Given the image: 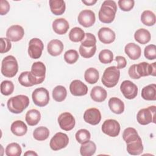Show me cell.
I'll use <instances>...</instances> for the list:
<instances>
[{
    "label": "cell",
    "instance_id": "37",
    "mask_svg": "<svg viewBox=\"0 0 156 156\" xmlns=\"http://www.w3.org/2000/svg\"><path fill=\"white\" fill-rule=\"evenodd\" d=\"M5 152L7 156H20L22 153V149L19 144L11 143L7 146Z\"/></svg>",
    "mask_w": 156,
    "mask_h": 156
},
{
    "label": "cell",
    "instance_id": "27",
    "mask_svg": "<svg viewBox=\"0 0 156 156\" xmlns=\"http://www.w3.org/2000/svg\"><path fill=\"white\" fill-rule=\"evenodd\" d=\"M141 97L144 100H156V85L155 83L149 84L143 88L141 93Z\"/></svg>",
    "mask_w": 156,
    "mask_h": 156
},
{
    "label": "cell",
    "instance_id": "9",
    "mask_svg": "<svg viewBox=\"0 0 156 156\" xmlns=\"http://www.w3.org/2000/svg\"><path fill=\"white\" fill-rule=\"evenodd\" d=\"M69 143L68 135L62 132L56 133L51 139L49 146L53 151H58L67 146Z\"/></svg>",
    "mask_w": 156,
    "mask_h": 156
},
{
    "label": "cell",
    "instance_id": "7",
    "mask_svg": "<svg viewBox=\"0 0 156 156\" xmlns=\"http://www.w3.org/2000/svg\"><path fill=\"white\" fill-rule=\"evenodd\" d=\"M155 105L140 110L136 115L138 122L141 125H147L151 122L155 123Z\"/></svg>",
    "mask_w": 156,
    "mask_h": 156
},
{
    "label": "cell",
    "instance_id": "31",
    "mask_svg": "<svg viewBox=\"0 0 156 156\" xmlns=\"http://www.w3.org/2000/svg\"><path fill=\"white\" fill-rule=\"evenodd\" d=\"M99 77V71L94 68H88L84 73V79L90 84H94L98 82Z\"/></svg>",
    "mask_w": 156,
    "mask_h": 156
},
{
    "label": "cell",
    "instance_id": "25",
    "mask_svg": "<svg viewBox=\"0 0 156 156\" xmlns=\"http://www.w3.org/2000/svg\"><path fill=\"white\" fill-rule=\"evenodd\" d=\"M108 107L110 110L115 114H121L124 111V104L119 98H111L108 101Z\"/></svg>",
    "mask_w": 156,
    "mask_h": 156
},
{
    "label": "cell",
    "instance_id": "30",
    "mask_svg": "<svg viewBox=\"0 0 156 156\" xmlns=\"http://www.w3.org/2000/svg\"><path fill=\"white\" fill-rule=\"evenodd\" d=\"M81 144L80 153L82 156H91L96 152V146L93 141L88 140Z\"/></svg>",
    "mask_w": 156,
    "mask_h": 156
},
{
    "label": "cell",
    "instance_id": "33",
    "mask_svg": "<svg viewBox=\"0 0 156 156\" xmlns=\"http://www.w3.org/2000/svg\"><path fill=\"white\" fill-rule=\"evenodd\" d=\"M155 15L151 10H144L141 15L142 23L147 26H152L155 23Z\"/></svg>",
    "mask_w": 156,
    "mask_h": 156
},
{
    "label": "cell",
    "instance_id": "32",
    "mask_svg": "<svg viewBox=\"0 0 156 156\" xmlns=\"http://www.w3.org/2000/svg\"><path fill=\"white\" fill-rule=\"evenodd\" d=\"M52 98L57 102L63 101L67 96V91L62 85L56 86L52 90Z\"/></svg>",
    "mask_w": 156,
    "mask_h": 156
},
{
    "label": "cell",
    "instance_id": "20",
    "mask_svg": "<svg viewBox=\"0 0 156 156\" xmlns=\"http://www.w3.org/2000/svg\"><path fill=\"white\" fill-rule=\"evenodd\" d=\"M63 43L57 39L51 40L47 46V50L48 53L52 56L59 55L63 50Z\"/></svg>",
    "mask_w": 156,
    "mask_h": 156
},
{
    "label": "cell",
    "instance_id": "14",
    "mask_svg": "<svg viewBox=\"0 0 156 156\" xmlns=\"http://www.w3.org/2000/svg\"><path fill=\"white\" fill-rule=\"evenodd\" d=\"M78 22L79 23L85 27H89L92 26L96 21V16L94 13L91 10H83L78 15Z\"/></svg>",
    "mask_w": 156,
    "mask_h": 156
},
{
    "label": "cell",
    "instance_id": "3",
    "mask_svg": "<svg viewBox=\"0 0 156 156\" xmlns=\"http://www.w3.org/2000/svg\"><path fill=\"white\" fill-rule=\"evenodd\" d=\"M29 102V99L27 96L20 94L9 99L7 106L10 112L18 114L23 112L28 107Z\"/></svg>",
    "mask_w": 156,
    "mask_h": 156
},
{
    "label": "cell",
    "instance_id": "49",
    "mask_svg": "<svg viewBox=\"0 0 156 156\" xmlns=\"http://www.w3.org/2000/svg\"><path fill=\"white\" fill-rule=\"evenodd\" d=\"M115 60L116 62H117L118 65H117V68L118 69H123L127 65V61L126 59L124 57L122 56H116V58H115Z\"/></svg>",
    "mask_w": 156,
    "mask_h": 156
},
{
    "label": "cell",
    "instance_id": "18",
    "mask_svg": "<svg viewBox=\"0 0 156 156\" xmlns=\"http://www.w3.org/2000/svg\"><path fill=\"white\" fill-rule=\"evenodd\" d=\"M99 40L104 44H110L113 43L116 38L115 33L108 27L101 28L98 33Z\"/></svg>",
    "mask_w": 156,
    "mask_h": 156
},
{
    "label": "cell",
    "instance_id": "17",
    "mask_svg": "<svg viewBox=\"0 0 156 156\" xmlns=\"http://www.w3.org/2000/svg\"><path fill=\"white\" fill-rule=\"evenodd\" d=\"M71 93L75 96H82L87 94L88 87L80 80H74L69 85Z\"/></svg>",
    "mask_w": 156,
    "mask_h": 156
},
{
    "label": "cell",
    "instance_id": "36",
    "mask_svg": "<svg viewBox=\"0 0 156 156\" xmlns=\"http://www.w3.org/2000/svg\"><path fill=\"white\" fill-rule=\"evenodd\" d=\"M49 135V130L46 127L40 126L36 128L33 132L34 138L38 141H44Z\"/></svg>",
    "mask_w": 156,
    "mask_h": 156
},
{
    "label": "cell",
    "instance_id": "51",
    "mask_svg": "<svg viewBox=\"0 0 156 156\" xmlns=\"http://www.w3.org/2000/svg\"><path fill=\"white\" fill-rule=\"evenodd\" d=\"M24 155H25V156H29H29L30 155H36V156H37L38 154L36 152H35L34 151H28L26 152L24 154Z\"/></svg>",
    "mask_w": 156,
    "mask_h": 156
},
{
    "label": "cell",
    "instance_id": "15",
    "mask_svg": "<svg viewBox=\"0 0 156 156\" xmlns=\"http://www.w3.org/2000/svg\"><path fill=\"white\" fill-rule=\"evenodd\" d=\"M24 35V30L20 25H12L8 28L6 32L7 38L11 41L16 42L21 40Z\"/></svg>",
    "mask_w": 156,
    "mask_h": 156
},
{
    "label": "cell",
    "instance_id": "48",
    "mask_svg": "<svg viewBox=\"0 0 156 156\" xmlns=\"http://www.w3.org/2000/svg\"><path fill=\"white\" fill-rule=\"evenodd\" d=\"M10 10V4L6 0L0 1V14L4 15L7 14Z\"/></svg>",
    "mask_w": 156,
    "mask_h": 156
},
{
    "label": "cell",
    "instance_id": "11",
    "mask_svg": "<svg viewBox=\"0 0 156 156\" xmlns=\"http://www.w3.org/2000/svg\"><path fill=\"white\" fill-rule=\"evenodd\" d=\"M44 48L43 41L37 38H32L29 43L28 54L30 58L34 59L39 58Z\"/></svg>",
    "mask_w": 156,
    "mask_h": 156
},
{
    "label": "cell",
    "instance_id": "38",
    "mask_svg": "<svg viewBox=\"0 0 156 156\" xmlns=\"http://www.w3.org/2000/svg\"><path fill=\"white\" fill-rule=\"evenodd\" d=\"M99 60L104 64H108L113 60V54L109 49H103L99 54Z\"/></svg>",
    "mask_w": 156,
    "mask_h": 156
},
{
    "label": "cell",
    "instance_id": "5",
    "mask_svg": "<svg viewBox=\"0 0 156 156\" xmlns=\"http://www.w3.org/2000/svg\"><path fill=\"white\" fill-rule=\"evenodd\" d=\"M18 71V65L16 58L8 55L3 58L1 63V73L7 77H14Z\"/></svg>",
    "mask_w": 156,
    "mask_h": 156
},
{
    "label": "cell",
    "instance_id": "24",
    "mask_svg": "<svg viewBox=\"0 0 156 156\" xmlns=\"http://www.w3.org/2000/svg\"><path fill=\"white\" fill-rule=\"evenodd\" d=\"M49 4L51 12L55 15H61L65 11V2L63 0H50Z\"/></svg>",
    "mask_w": 156,
    "mask_h": 156
},
{
    "label": "cell",
    "instance_id": "19",
    "mask_svg": "<svg viewBox=\"0 0 156 156\" xmlns=\"http://www.w3.org/2000/svg\"><path fill=\"white\" fill-rule=\"evenodd\" d=\"M52 29L58 35L65 34L69 28V25L67 20L65 18H57L52 23Z\"/></svg>",
    "mask_w": 156,
    "mask_h": 156
},
{
    "label": "cell",
    "instance_id": "43",
    "mask_svg": "<svg viewBox=\"0 0 156 156\" xmlns=\"http://www.w3.org/2000/svg\"><path fill=\"white\" fill-rule=\"evenodd\" d=\"M79 54L80 55L86 58H89L93 57L96 51V46L91 48H85L80 45L79 49Z\"/></svg>",
    "mask_w": 156,
    "mask_h": 156
},
{
    "label": "cell",
    "instance_id": "46",
    "mask_svg": "<svg viewBox=\"0 0 156 156\" xmlns=\"http://www.w3.org/2000/svg\"><path fill=\"white\" fill-rule=\"evenodd\" d=\"M119 8L124 12L131 10L134 7L135 1L133 0H119L118 2Z\"/></svg>",
    "mask_w": 156,
    "mask_h": 156
},
{
    "label": "cell",
    "instance_id": "35",
    "mask_svg": "<svg viewBox=\"0 0 156 156\" xmlns=\"http://www.w3.org/2000/svg\"><path fill=\"white\" fill-rule=\"evenodd\" d=\"M85 32L80 27H75L71 29L69 33V38L71 41H81L85 37Z\"/></svg>",
    "mask_w": 156,
    "mask_h": 156
},
{
    "label": "cell",
    "instance_id": "45",
    "mask_svg": "<svg viewBox=\"0 0 156 156\" xmlns=\"http://www.w3.org/2000/svg\"><path fill=\"white\" fill-rule=\"evenodd\" d=\"M29 73L30 71H24L21 73L20 76L18 77V81L20 83L26 87H32L33 85L32 84L30 77H29Z\"/></svg>",
    "mask_w": 156,
    "mask_h": 156
},
{
    "label": "cell",
    "instance_id": "21",
    "mask_svg": "<svg viewBox=\"0 0 156 156\" xmlns=\"http://www.w3.org/2000/svg\"><path fill=\"white\" fill-rule=\"evenodd\" d=\"M125 53L128 57L133 60L138 59L141 54V48L134 43H129L125 46Z\"/></svg>",
    "mask_w": 156,
    "mask_h": 156
},
{
    "label": "cell",
    "instance_id": "47",
    "mask_svg": "<svg viewBox=\"0 0 156 156\" xmlns=\"http://www.w3.org/2000/svg\"><path fill=\"white\" fill-rule=\"evenodd\" d=\"M1 49L0 52L4 54L9 51L12 48L10 41L7 38H1Z\"/></svg>",
    "mask_w": 156,
    "mask_h": 156
},
{
    "label": "cell",
    "instance_id": "22",
    "mask_svg": "<svg viewBox=\"0 0 156 156\" xmlns=\"http://www.w3.org/2000/svg\"><path fill=\"white\" fill-rule=\"evenodd\" d=\"M126 146L127 151L130 155H138L143 152V145L140 137L135 141L126 143Z\"/></svg>",
    "mask_w": 156,
    "mask_h": 156
},
{
    "label": "cell",
    "instance_id": "4",
    "mask_svg": "<svg viewBox=\"0 0 156 156\" xmlns=\"http://www.w3.org/2000/svg\"><path fill=\"white\" fill-rule=\"evenodd\" d=\"M120 77V71L115 66L106 68L103 73L101 81L104 86L112 88L116 85Z\"/></svg>",
    "mask_w": 156,
    "mask_h": 156
},
{
    "label": "cell",
    "instance_id": "40",
    "mask_svg": "<svg viewBox=\"0 0 156 156\" xmlns=\"http://www.w3.org/2000/svg\"><path fill=\"white\" fill-rule=\"evenodd\" d=\"M96 39L95 36L91 33H86L83 40L81 41V44L85 48H91L96 46Z\"/></svg>",
    "mask_w": 156,
    "mask_h": 156
},
{
    "label": "cell",
    "instance_id": "39",
    "mask_svg": "<svg viewBox=\"0 0 156 156\" xmlns=\"http://www.w3.org/2000/svg\"><path fill=\"white\" fill-rule=\"evenodd\" d=\"M76 139L77 141L80 143L82 144L88 140H90L91 138V134L90 132L85 129H82L79 130L75 135Z\"/></svg>",
    "mask_w": 156,
    "mask_h": 156
},
{
    "label": "cell",
    "instance_id": "2",
    "mask_svg": "<svg viewBox=\"0 0 156 156\" xmlns=\"http://www.w3.org/2000/svg\"><path fill=\"white\" fill-rule=\"evenodd\" d=\"M116 11V2L112 0H106L103 2L99 11V20L104 23H111L115 18Z\"/></svg>",
    "mask_w": 156,
    "mask_h": 156
},
{
    "label": "cell",
    "instance_id": "42",
    "mask_svg": "<svg viewBox=\"0 0 156 156\" xmlns=\"http://www.w3.org/2000/svg\"><path fill=\"white\" fill-rule=\"evenodd\" d=\"M14 90V85L10 80H4L1 83V93L5 96L11 94Z\"/></svg>",
    "mask_w": 156,
    "mask_h": 156
},
{
    "label": "cell",
    "instance_id": "44",
    "mask_svg": "<svg viewBox=\"0 0 156 156\" xmlns=\"http://www.w3.org/2000/svg\"><path fill=\"white\" fill-rule=\"evenodd\" d=\"M144 57L148 60L156 58V46L155 44H149L145 47L144 50Z\"/></svg>",
    "mask_w": 156,
    "mask_h": 156
},
{
    "label": "cell",
    "instance_id": "50",
    "mask_svg": "<svg viewBox=\"0 0 156 156\" xmlns=\"http://www.w3.org/2000/svg\"><path fill=\"white\" fill-rule=\"evenodd\" d=\"M82 2L85 4L86 5L90 6V5H93L94 4H96L97 2V1L96 0H90V1L89 0H87V1L82 0Z\"/></svg>",
    "mask_w": 156,
    "mask_h": 156
},
{
    "label": "cell",
    "instance_id": "26",
    "mask_svg": "<svg viewBox=\"0 0 156 156\" xmlns=\"http://www.w3.org/2000/svg\"><path fill=\"white\" fill-rule=\"evenodd\" d=\"M10 130L15 135L21 136L26 133L27 127L23 121L17 120L12 122L10 127Z\"/></svg>",
    "mask_w": 156,
    "mask_h": 156
},
{
    "label": "cell",
    "instance_id": "28",
    "mask_svg": "<svg viewBox=\"0 0 156 156\" xmlns=\"http://www.w3.org/2000/svg\"><path fill=\"white\" fill-rule=\"evenodd\" d=\"M135 40L139 43L144 44L147 43L151 38V35L149 30L141 28L138 29L134 34Z\"/></svg>",
    "mask_w": 156,
    "mask_h": 156
},
{
    "label": "cell",
    "instance_id": "29",
    "mask_svg": "<svg viewBox=\"0 0 156 156\" xmlns=\"http://www.w3.org/2000/svg\"><path fill=\"white\" fill-rule=\"evenodd\" d=\"M41 119V114L38 110L31 109L26 114L25 119L27 124L30 126L37 125Z\"/></svg>",
    "mask_w": 156,
    "mask_h": 156
},
{
    "label": "cell",
    "instance_id": "10",
    "mask_svg": "<svg viewBox=\"0 0 156 156\" xmlns=\"http://www.w3.org/2000/svg\"><path fill=\"white\" fill-rule=\"evenodd\" d=\"M101 129L104 133L111 137H116L119 134L121 127L119 123L116 120L109 119L104 122Z\"/></svg>",
    "mask_w": 156,
    "mask_h": 156
},
{
    "label": "cell",
    "instance_id": "8",
    "mask_svg": "<svg viewBox=\"0 0 156 156\" xmlns=\"http://www.w3.org/2000/svg\"><path fill=\"white\" fill-rule=\"evenodd\" d=\"M32 98L34 103L38 107L46 106L49 101V92L43 87L36 88L32 93Z\"/></svg>",
    "mask_w": 156,
    "mask_h": 156
},
{
    "label": "cell",
    "instance_id": "41",
    "mask_svg": "<svg viewBox=\"0 0 156 156\" xmlns=\"http://www.w3.org/2000/svg\"><path fill=\"white\" fill-rule=\"evenodd\" d=\"M79 58V54L76 50L69 49L64 54V60L68 64L75 63Z\"/></svg>",
    "mask_w": 156,
    "mask_h": 156
},
{
    "label": "cell",
    "instance_id": "1",
    "mask_svg": "<svg viewBox=\"0 0 156 156\" xmlns=\"http://www.w3.org/2000/svg\"><path fill=\"white\" fill-rule=\"evenodd\" d=\"M129 76L133 79H139L141 77L148 76H155L156 75V62L149 64L143 62L138 64H134L130 66L128 71Z\"/></svg>",
    "mask_w": 156,
    "mask_h": 156
},
{
    "label": "cell",
    "instance_id": "23",
    "mask_svg": "<svg viewBox=\"0 0 156 156\" xmlns=\"http://www.w3.org/2000/svg\"><path fill=\"white\" fill-rule=\"evenodd\" d=\"M90 96L94 101L101 102L105 100L107 93L104 88L100 86H95L91 90Z\"/></svg>",
    "mask_w": 156,
    "mask_h": 156
},
{
    "label": "cell",
    "instance_id": "34",
    "mask_svg": "<svg viewBox=\"0 0 156 156\" xmlns=\"http://www.w3.org/2000/svg\"><path fill=\"white\" fill-rule=\"evenodd\" d=\"M140 137L136 129L133 127L126 128L122 133V138L126 143L135 141Z\"/></svg>",
    "mask_w": 156,
    "mask_h": 156
},
{
    "label": "cell",
    "instance_id": "16",
    "mask_svg": "<svg viewBox=\"0 0 156 156\" xmlns=\"http://www.w3.org/2000/svg\"><path fill=\"white\" fill-rule=\"evenodd\" d=\"M83 119L86 122L91 125H97L101 120V113L98 108H88L84 112Z\"/></svg>",
    "mask_w": 156,
    "mask_h": 156
},
{
    "label": "cell",
    "instance_id": "12",
    "mask_svg": "<svg viewBox=\"0 0 156 156\" xmlns=\"http://www.w3.org/2000/svg\"><path fill=\"white\" fill-rule=\"evenodd\" d=\"M120 90L123 96L128 99H134L138 94V87L137 86L129 80H124L121 85Z\"/></svg>",
    "mask_w": 156,
    "mask_h": 156
},
{
    "label": "cell",
    "instance_id": "6",
    "mask_svg": "<svg viewBox=\"0 0 156 156\" xmlns=\"http://www.w3.org/2000/svg\"><path fill=\"white\" fill-rule=\"evenodd\" d=\"M46 66L41 62H36L31 66L29 73L30 80L33 85L42 83L45 78Z\"/></svg>",
    "mask_w": 156,
    "mask_h": 156
},
{
    "label": "cell",
    "instance_id": "13",
    "mask_svg": "<svg viewBox=\"0 0 156 156\" xmlns=\"http://www.w3.org/2000/svg\"><path fill=\"white\" fill-rule=\"evenodd\" d=\"M60 128L65 131L72 130L76 124L74 116L69 112H63L61 113L57 119Z\"/></svg>",
    "mask_w": 156,
    "mask_h": 156
}]
</instances>
